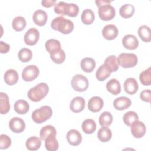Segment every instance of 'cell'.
Instances as JSON below:
<instances>
[{
    "label": "cell",
    "mask_w": 151,
    "mask_h": 151,
    "mask_svg": "<svg viewBox=\"0 0 151 151\" xmlns=\"http://www.w3.org/2000/svg\"><path fill=\"white\" fill-rule=\"evenodd\" d=\"M110 74L111 73L106 68L104 64H103L97 69L96 73V76L98 80L104 81L110 76Z\"/></svg>",
    "instance_id": "38"
},
{
    "label": "cell",
    "mask_w": 151,
    "mask_h": 151,
    "mask_svg": "<svg viewBox=\"0 0 151 151\" xmlns=\"http://www.w3.org/2000/svg\"><path fill=\"white\" fill-rule=\"evenodd\" d=\"M113 121V116L109 111L103 112L99 116V122L101 126H109Z\"/></svg>",
    "instance_id": "34"
},
{
    "label": "cell",
    "mask_w": 151,
    "mask_h": 151,
    "mask_svg": "<svg viewBox=\"0 0 151 151\" xmlns=\"http://www.w3.org/2000/svg\"><path fill=\"white\" fill-rule=\"evenodd\" d=\"M0 99V112L2 114H6L10 110L9 97L6 93L1 92Z\"/></svg>",
    "instance_id": "22"
},
{
    "label": "cell",
    "mask_w": 151,
    "mask_h": 151,
    "mask_svg": "<svg viewBox=\"0 0 151 151\" xmlns=\"http://www.w3.org/2000/svg\"><path fill=\"white\" fill-rule=\"evenodd\" d=\"M104 65L111 73L116 71L119 69V64L117 63V58L114 55L107 57L104 61Z\"/></svg>",
    "instance_id": "21"
},
{
    "label": "cell",
    "mask_w": 151,
    "mask_h": 151,
    "mask_svg": "<svg viewBox=\"0 0 151 151\" xmlns=\"http://www.w3.org/2000/svg\"><path fill=\"white\" fill-rule=\"evenodd\" d=\"M106 88L113 95H117L121 91L120 82L116 78H111L106 84Z\"/></svg>",
    "instance_id": "20"
},
{
    "label": "cell",
    "mask_w": 151,
    "mask_h": 151,
    "mask_svg": "<svg viewBox=\"0 0 151 151\" xmlns=\"http://www.w3.org/2000/svg\"><path fill=\"white\" fill-rule=\"evenodd\" d=\"M9 129L14 133H21L25 130V123L21 118L15 117L12 118L9 122Z\"/></svg>",
    "instance_id": "10"
},
{
    "label": "cell",
    "mask_w": 151,
    "mask_h": 151,
    "mask_svg": "<svg viewBox=\"0 0 151 151\" xmlns=\"http://www.w3.org/2000/svg\"><path fill=\"white\" fill-rule=\"evenodd\" d=\"M51 27L55 31H58L64 34H68L73 30L74 24L71 20L61 16L55 18L51 21Z\"/></svg>",
    "instance_id": "1"
},
{
    "label": "cell",
    "mask_w": 151,
    "mask_h": 151,
    "mask_svg": "<svg viewBox=\"0 0 151 151\" xmlns=\"http://www.w3.org/2000/svg\"><path fill=\"white\" fill-rule=\"evenodd\" d=\"M131 105V100L129 98L124 96H122L116 98L113 101V106L114 108L118 110H123Z\"/></svg>",
    "instance_id": "18"
},
{
    "label": "cell",
    "mask_w": 151,
    "mask_h": 151,
    "mask_svg": "<svg viewBox=\"0 0 151 151\" xmlns=\"http://www.w3.org/2000/svg\"><path fill=\"white\" fill-rule=\"evenodd\" d=\"M45 47L47 51L51 54L61 49V44L57 40L50 39L46 41Z\"/></svg>",
    "instance_id": "31"
},
{
    "label": "cell",
    "mask_w": 151,
    "mask_h": 151,
    "mask_svg": "<svg viewBox=\"0 0 151 151\" xmlns=\"http://www.w3.org/2000/svg\"><path fill=\"white\" fill-rule=\"evenodd\" d=\"M55 0H43L41 1V4L44 7H51L54 5H55Z\"/></svg>",
    "instance_id": "46"
},
{
    "label": "cell",
    "mask_w": 151,
    "mask_h": 151,
    "mask_svg": "<svg viewBox=\"0 0 151 151\" xmlns=\"http://www.w3.org/2000/svg\"><path fill=\"white\" fill-rule=\"evenodd\" d=\"M140 97L142 100L146 102H150L151 94L150 90L149 89H146L143 90L140 94Z\"/></svg>",
    "instance_id": "44"
},
{
    "label": "cell",
    "mask_w": 151,
    "mask_h": 151,
    "mask_svg": "<svg viewBox=\"0 0 151 151\" xmlns=\"http://www.w3.org/2000/svg\"><path fill=\"white\" fill-rule=\"evenodd\" d=\"M111 136L112 133L111 130L106 126H102L97 132V137L102 142H106L110 140Z\"/></svg>",
    "instance_id": "28"
},
{
    "label": "cell",
    "mask_w": 151,
    "mask_h": 151,
    "mask_svg": "<svg viewBox=\"0 0 151 151\" xmlns=\"http://www.w3.org/2000/svg\"><path fill=\"white\" fill-rule=\"evenodd\" d=\"M119 65L123 68H131L134 67L137 63V57L133 53H121L117 59Z\"/></svg>",
    "instance_id": "4"
},
{
    "label": "cell",
    "mask_w": 151,
    "mask_h": 151,
    "mask_svg": "<svg viewBox=\"0 0 151 151\" xmlns=\"http://www.w3.org/2000/svg\"><path fill=\"white\" fill-rule=\"evenodd\" d=\"M40 33L35 28H31L25 34L24 41L28 45H34L38 41Z\"/></svg>",
    "instance_id": "9"
},
{
    "label": "cell",
    "mask_w": 151,
    "mask_h": 151,
    "mask_svg": "<svg viewBox=\"0 0 151 151\" xmlns=\"http://www.w3.org/2000/svg\"><path fill=\"white\" fill-rule=\"evenodd\" d=\"M11 144V138L6 134H1L0 136V149H8Z\"/></svg>",
    "instance_id": "43"
},
{
    "label": "cell",
    "mask_w": 151,
    "mask_h": 151,
    "mask_svg": "<svg viewBox=\"0 0 151 151\" xmlns=\"http://www.w3.org/2000/svg\"><path fill=\"white\" fill-rule=\"evenodd\" d=\"M32 19L36 25L38 26H43L45 24L47 21L48 15L45 11L41 9H38L34 12Z\"/></svg>",
    "instance_id": "17"
},
{
    "label": "cell",
    "mask_w": 151,
    "mask_h": 151,
    "mask_svg": "<svg viewBox=\"0 0 151 151\" xmlns=\"http://www.w3.org/2000/svg\"><path fill=\"white\" fill-rule=\"evenodd\" d=\"M82 129L86 134H91L96 129V124L94 120L87 119L84 120L82 123Z\"/></svg>",
    "instance_id": "30"
},
{
    "label": "cell",
    "mask_w": 151,
    "mask_h": 151,
    "mask_svg": "<svg viewBox=\"0 0 151 151\" xmlns=\"http://www.w3.org/2000/svg\"><path fill=\"white\" fill-rule=\"evenodd\" d=\"M29 109L28 103L24 100H17L14 104V110L15 112L19 114L27 113Z\"/></svg>",
    "instance_id": "24"
},
{
    "label": "cell",
    "mask_w": 151,
    "mask_h": 151,
    "mask_svg": "<svg viewBox=\"0 0 151 151\" xmlns=\"http://www.w3.org/2000/svg\"><path fill=\"white\" fill-rule=\"evenodd\" d=\"M134 6L130 4H125L123 5L120 9L119 14L120 16L124 18L131 17L134 13Z\"/></svg>",
    "instance_id": "27"
},
{
    "label": "cell",
    "mask_w": 151,
    "mask_h": 151,
    "mask_svg": "<svg viewBox=\"0 0 151 151\" xmlns=\"http://www.w3.org/2000/svg\"><path fill=\"white\" fill-rule=\"evenodd\" d=\"M67 139L68 142L72 146H78L82 140L81 133L76 129H71L67 133Z\"/></svg>",
    "instance_id": "13"
},
{
    "label": "cell",
    "mask_w": 151,
    "mask_h": 151,
    "mask_svg": "<svg viewBox=\"0 0 151 151\" xmlns=\"http://www.w3.org/2000/svg\"><path fill=\"white\" fill-rule=\"evenodd\" d=\"M56 130L53 126L47 125L42 127L40 132V139L42 140H45L46 138L50 134L56 135Z\"/></svg>",
    "instance_id": "35"
},
{
    "label": "cell",
    "mask_w": 151,
    "mask_h": 151,
    "mask_svg": "<svg viewBox=\"0 0 151 151\" xmlns=\"http://www.w3.org/2000/svg\"><path fill=\"white\" fill-rule=\"evenodd\" d=\"M52 114V110L51 107L44 106L35 110L31 115L32 119L36 123H42L48 120Z\"/></svg>",
    "instance_id": "3"
},
{
    "label": "cell",
    "mask_w": 151,
    "mask_h": 151,
    "mask_svg": "<svg viewBox=\"0 0 151 151\" xmlns=\"http://www.w3.org/2000/svg\"><path fill=\"white\" fill-rule=\"evenodd\" d=\"M79 12V8L77 5L74 3H67V8H66V12L65 15L74 17L77 15Z\"/></svg>",
    "instance_id": "41"
},
{
    "label": "cell",
    "mask_w": 151,
    "mask_h": 151,
    "mask_svg": "<svg viewBox=\"0 0 151 151\" xmlns=\"http://www.w3.org/2000/svg\"><path fill=\"white\" fill-rule=\"evenodd\" d=\"M50 58L56 64L63 63L65 58V54L61 48L50 54Z\"/></svg>",
    "instance_id": "36"
},
{
    "label": "cell",
    "mask_w": 151,
    "mask_h": 151,
    "mask_svg": "<svg viewBox=\"0 0 151 151\" xmlns=\"http://www.w3.org/2000/svg\"><path fill=\"white\" fill-rule=\"evenodd\" d=\"M10 49V46L8 44L3 42L2 41H0V52L2 54L6 53L9 51Z\"/></svg>",
    "instance_id": "45"
},
{
    "label": "cell",
    "mask_w": 151,
    "mask_h": 151,
    "mask_svg": "<svg viewBox=\"0 0 151 151\" xmlns=\"http://www.w3.org/2000/svg\"><path fill=\"white\" fill-rule=\"evenodd\" d=\"M89 83L87 78L82 74H76L71 80V86L73 88L79 92L86 91L88 87Z\"/></svg>",
    "instance_id": "5"
},
{
    "label": "cell",
    "mask_w": 151,
    "mask_h": 151,
    "mask_svg": "<svg viewBox=\"0 0 151 151\" xmlns=\"http://www.w3.org/2000/svg\"><path fill=\"white\" fill-rule=\"evenodd\" d=\"M103 106V100L99 96H94L88 101V108L92 112L99 111Z\"/></svg>",
    "instance_id": "14"
},
{
    "label": "cell",
    "mask_w": 151,
    "mask_h": 151,
    "mask_svg": "<svg viewBox=\"0 0 151 151\" xmlns=\"http://www.w3.org/2000/svg\"><path fill=\"white\" fill-rule=\"evenodd\" d=\"M97 6L99 7L100 6L105 5V4H108L111 2V1H108V0H96L95 1Z\"/></svg>",
    "instance_id": "47"
},
{
    "label": "cell",
    "mask_w": 151,
    "mask_h": 151,
    "mask_svg": "<svg viewBox=\"0 0 151 151\" xmlns=\"http://www.w3.org/2000/svg\"><path fill=\"white\" fill-rule=\"evenodd\" d=\"M81 19L84 24L90 25L92 24L94 20V14L92 10L86 9L81 14Z\"/></svg>",
    "instance_id": "33"
},
{
    "label": "cell",
    "mask_w": 151,
    "mask_h": 151,
    "mask_svg": "<svg viewBox=\"0 0 151 151\" xmlns=\"http://www.w3.org/2000/svg\"><path fill=\"white\" fill-rule=\"evenodd\" d=\"M85 107V100L82 97L77 96L72 99L70 104V109L74 113H79Z\"/></svg>",
    "instance_id": "15"
},
{
    "label": "cell",
    "mask_w": 151,
    "mask_h": 151,
    "mask_svg": "<svg viewBox=\"0 0 151 151\" xmlns=\"http://www.w3.org/2000/svg\"><path fill=\"white\" fill-rule=\"evenodd\" d=\"M32 53L31 50L27 48H23L21 49L18 53L19 60L24 63L29 61L32 58Z\"/></svg>",
    "instance_id": "37"
},
{
    "label": "cell",
    "mask_w": 151,
    "mask_h": 151,
    "mask_svg": "<svg viewBox=\"0 0 151 151\" xmlns=\"http://www.w3.org/2000/svg\"><path fill=\"white\" fill-rule=\"evenodd\" d=\"M123 119L124 123L126 125L130 126L133 122H134L135 120H137L139 119V117L136 112L133 111H129L126 112L123 115Z\"/></svg>",
    "instance_id": "40"
},
{
    "label": "cell",
    "mask_w": 151,
    "mask_h": 151,
    "mask_svg": "<svg viewBox=\"0 0 151 151\" xmlns=\"http://www.w3.org/2000/svg\"><path fill=\"white\" fill-rule=\"evenodd\" d=\"M119 33L117 27L113 24H108L104 27L102 29V35L104 38L112 40L116 38Z\"/></svg>",
    "instance_id": "12"
},
{
    "label": "cell",
    "mask_w": 151,
    "mask_h": 151,
    "mask_svg": "<svg viewBox=\"0 0 151 151\" xmlns=\"http://www.w3.org/2000/svg\"><path fill=\"white\" fill-rule=\"evenodd\" d=\"M49 91V87L47 83H40L31 88L28 93V97L32 101L38 102L44 98Z\"/></svg>",
    "instance_id": "2"
},
{
    "label": "cell",
    "mask_w": 151,
    "mask_h": 151,
    "mask_svg": "<svg viewBox=\"0 0 151 151\" xmlns=\"http://www.w3.org/2000/svg\"><path fill=\"white\" fill-rule=\"evenodd\" d=\"M139 79L141 83L144 86H150L151 83V68L143 71L139 76Z\"/></svg>",
    "instance_id": "39"
},
{
    "label": "cell",
    "mask_w": 151,
    "mask_h": 151,
    "mask_svg": "<svg viewBox=\"0 0 151 151\" xmlns=\"http://www.w3.org/2000/svg\"><path fill=\"white\" fill-rule=\"evenodd\" d=\"M80 65L81 69L84 71L90 73L96 67V62L92 58L85 57L81 60Z\"/></svg>",
    "instance_id": "23"
},
{
    "label": "cell",
    "mask_w": 151,
    "mask_h": 151,
    "mask_svg": "<svg viewBox=\"0 0 151 151\" xmlns=\"http://www.w3.org/2000/svg\"><path fill=\"white\" fill-rule=\"evenodd\" d=\"M122 44L124 47L127 49L135 50L139 46V41L134 35L127 34L123 38Z\"/></svg>",
    "instance_id": "11"
},
{
    "label": "cell",
    "mask_w": 151,
    "mask_h": 151,
    "mask_svg": "<svg viewBox=\"0 0 151 151\" xmlns=\"http://www.w3.org/2000/svg\"><path fill=\"white\" fill-rule=\"evenodd\" d=\"M39 68L35 65H29L25 67L22 72V77L25 81H31L39 75Z\"/></svg>",
    "instance_id": "7"
},
{
    "label": "cell",
    "mask_w": 151,
    "mask_h": 151,
    "mask_svg": "<svg viewBox=\"0 0 151 151\" xmlns=\"http://www.w3.org/2000/svg\"><path fill=\"white\" fill-rule=\"evenodd\" d=\"M130 130L132 135L136 138L142 137L146 131V128L145 124L139 120H135L130 125Z\"/></svg>",
    "instance_id": "8"
},
{
    "label": "cell",
    "mask_w": 151,
    "mask_h": 151,
    "mask_svg": "<svg viewBox=\"0 0 151 151\" xmlns=\"http://www.w3.org/2000/svg\"><path fill=\"white\" fill-rule=\"evenodd\" d=\"M55 134H50L45 140V146L48 151H55L58 149V143Z\"/></svg>",
    "instance_id": "25"
},
{
    "label": "cell",
    "mask_w": 151,
    "mask_h": 151,
    "mask_svg": "<svg viewBox=\"0 0 151 151\" xmlns=\"http://www.w3.org/2000/svg\"><path fill=\"white\" fill-rule=\"evenodd\" d=\"M138 34L141 40L146 42H150L151 40L150 29L147 25H142L139 28Z\"/></svg>",
    "instance_id": "29"
},
{
    "label": "cell",
    "mask_w": 151,
    "mask_h": 151,
    "mask_svg": "<svg viewBox=\"0 0 151 151\" xmlns=\"http://www.w3.org/2000/svg\"><path fill=\"white\" fill-rule=\"evenodd\" d=\"M4 77L5 83L9 86H12L17 83L18 80V74L16 70L9 69L6 71Z\"/></svg>",
    "instance_id": "19"
},
{
    "label": "cell",
    "mask_w": 151,
    "mask_h": 151,
    "mask_svg": "<svg viewBox=\"0 0 151 151\" xmlns=\"http://www.w3.org/2000/svg\"><path fill=\"white\" fill-rule=\"evenodd\" d=\"M26 20L21 16H17L15 17L12 22V28L17 31H21L23 30L26 27Z\"/></svg>",
    "instance_id": "32"
},
{
    "label": "cell",
    "mask_w": 151,
    "mask_h": 151,
    "mask_svg": "<svg viewBox=\"0 0 151 151\" xmlns=\"http://www.w3.org/2000/svg\"><path fill=\"white\" fill-rule=\"evenodd\" d=\"M98 8L99 16L101 20L109 21L114 17L116 14L115 9L110 4L100 6Z\"/></svg>",
    "instance_id": "6"
},
{
    "label": "cell",
    "mask_w": 151,
    "mask_h": 151,
    "mask_svg": "<svg viewBox=\"0 0 151 151\" xmlns=\"http://www.w3.org/2000/svg\"><path fill=\"white\" fill-rule=\"evenodd\" d=\"M67 5V2H64L63 1H60L58 2L54 6V12L59 15H65Z\"/></svg>",
    "instance_id": "42"
},
{
    "label": "cell",
    "mask_w": 151,
    "mask_h": 151,
    "mask_svg": "<svg viewBox=\"0 0 151 151\" xmlns=\"http://www.w3.org/2000/svg\"><path fill=\"white\" fill-rule=\"evenodd\" d=\"M41 145V139L37 136H31L28 138L25 143V146L27 149L29 150H38Z\"/></svg>",
    "instance_id": "26"
},
{
    "label": "cell",
    "mask_w": 151,
    "mask_h": 151,
    "mask_svg": "<svg viewBox=\"0 0 151 151\" xmlns=\"http://www.w3.org/2000/svg\"><path fill=\"white\" fill-rule=\"evenodd\" d=\"M123 86L124 91L129 94H134L139 88V85L136 80L132 77L127 78L124 82Z\"/></svg>",
    "instance_id": "16"
}]
</instances>
